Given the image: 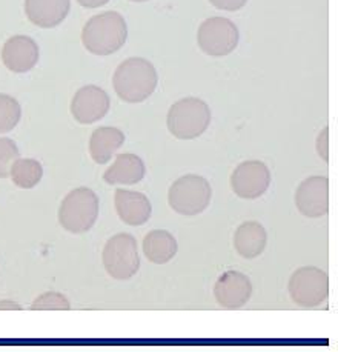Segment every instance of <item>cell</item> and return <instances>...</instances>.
Returning <instances> with one entry per match:
<instances>
[{
    "instance_id": "6da1fadb",
    "label": "cell",
    "mask_w": 338,
    "mask_h": 352,
    "mask_svg": "<svg viewBox=\"0 0 338 352\" xmlns=\"http://www.w3.org/2000/svg\"><path fill=\"white\" fill-rule=\"evenodd\" d=\"M157 69L142 57L126 58L117 67L113 77L115 94L126 103L145 102L157 88Z\"/></svg>"
},
{
    "instance_id": "7a4b0ae2",
    "label": "cell",
    "mask_w": 338,
    "mask_h": 352,
    "mask_svg": "<svg viewBox=\"0 0 338 352\" xmlns=\"http://www.w3.org/2000/svg\"><path fill=\"white\" fill-rule=\"evenodd\" d=\"M128 38L125 19L115 11L93 16L82 30L83 47L94 56H111L117 53Z\"/></svg>"
},
{
    "instance_id": "3957f363",
    "label": "cell",
    "mask_w": 338,
    "mask_h": 352,
    "mask_svg": "<svg viewBox=\"0 0 338 352\" xmlns=\"http://www.w3.org/2000/svg\"><path fill=\"white\" fill-rule=\"evenodd\" d=\"M211 123V109L201 99L186 97L169 108L166 125L180 140H192L203 134Z\"/></svg>"
},
{
    "instance_id": "277c9868",
    "label": "cell",
    "mask_w": 338,
    "mask_h": 352,
    "mask_svg": "<svg viewBox=\"0 0 338 352\" xmlns=\"http://www.w3.org/2000/svg\"><path fill=\"white\" fill-rule=\"evenodd\" d=\"M99 217V197L87 186L76 188L63 199L58 210V223L73 234H83Z\"/></svg>"
},
{
    "instance_id": "5b68a950",
    "label": "cell",
    "mask_w": 338,
    "mask_h": 352,
    "mask_svg": "<svg viewBox=\"0 0 338 352\" xmlns=\"http://www.w3.org/2000/svg\"><path fill=\"white\" fill-rule=\"evenodd\" d=\"M210 182L197 174H186L177 179L168 191V204L181 216H197L211 204Z\"/></svg>"
},
{
    "instance_id": "8992f818",
    "label": "cell",
    "mask_w": 338,
    "mask_h": 352,
    "mask_svg": "<svg viewBox=\"0 0 338 352\" xmlns=\"http://www.w3.org/2000/svg\"><path fill=\"white\" fill-rule=\"evenodd\" d=\"M103 266L115 280L133 278L140 270L137 242L131 234H117L106 242L102 254Z\"/></svg>"
},
{
    "instance_id": "52a82bcc",
    "label": "cell",
    "mask_w": 338,
    "mask_h": 352,
    "mask_svg": "<svg viewBox=\"0 0 338 352\" xmlns=\"http://www.w3.org/2000/svg\"><path fill=\"white\" fill-rule=\"evenodd\" d=\"M289 296L302 308H315L326 302L329 296L328 274L315 266H303L289 278Z\"/></svg>"
},
{
    "instance_id": "ba28073f",
    "label": "cell",
    "mask_w": 338,
    "mask_h": 352,
    "mask_svg": "<svg viewBox=\"0 0 338 352\" xmlns=\"http://www.w3.org/2000/svg\"><path fill=\"white\" fill-rule=\"evenodd\" d=\"M240 32L236 23L226 17H210L200 25L197 42L205 54L223 57L237 48Z\"/></svg>"
},
{
    "instance_id": "9c48e42d",
    "label": "cell",
    "mask_w": 338,
    "mask_h": 352,
    "mask_svg": "<svg viewBox=\"0 0 338 352\" xmlns=\"http://www.w3.org/2000/svg\"><path fill=\"white\" fill-rule=\"evenodd\" d=\"M271 185L269 168L260 160L242 162L231 175V188L240 199L262 197Z\"/></svg>"
},
{
    "instance_id": "30bf717a",
    "label": "cell",
    "mask_w": 338,
    "mask_h": 352,
    "mask_svg": "<svg viewBox=\"0 0 338 352\" xmlns=\"http://www.w3.org/2000/svg\"><path fill=\"white\" fill-rule=\"evenodd\" d=\"M295 205L304 217L318 219L329 212V179L312 175L303 180L295 192Z\"/></svg>"
},
{
    "instance_id": "8fae6325",
    "label": "cell",
    "mask_w": 338,
    "mask_h": 352,
    "mask_svg": "<svg viewBox=\"0 0 338 352\" xmlns=\"http://www.w3.org/2000/svg\"><path fill=\"white\" fill-rule=\"evenodd\" d=\"M111 108L108 93L95 85H87L74 94L71 100V114L82 125H91L102 120Z\"/></svg>"
},
{
    "instance_id": "7c38bea8",
    "label": "cell",
    "mask_w": 338,
    "mask_h": 352,
    "mask_svg": "<svg viewBox=\"0 0 338 352\" xmlns=\"http://www.w3.org/2000/svg\"><path fill=\"white\" fill-rule=\"evenodd\" d=\"M252 296V283L245 274L227 271L218 277L214 286V297L225 309H238L249 302Z\"/></svg>"
},
{
    "instance_id": "4fadbf2b",
    "label": "cell",
    "mask_w": 338,
    "mask_h": 352,
    "mask_svg": "<svg viewBox=\"0 0 338 352\" xmlns=\"http://www.w3.org/2000/svg\"><path fill=\"white\" fill-rule=\"evenodd\" d=\"M2 62L12 73H28L38 62V47L28 36H12L2 48Z\"/></svg>"
},
{
    "instance_id": "5bb4252c",
    "label": "cell",
    "mask_w": 338,
    "mask_h": 352,
    "mask_svg": "<svg viewBox=\"0 0 338 352\" xmlns=\"http://www.w3.org/2000/svg\"><path fill=\"white\" fill-rule=\"evenodd\" d=\"M114 205L120 220L129 226L145 225L153 214L151 201L145 194L137 191L117 190Z\"/></svg>"
},
{
    "instance_id": "9a60e30c",
    "label": "cell",
    "mask_w": 338,
    "mask_h": 352,
    "mask_svg": "<svg viewBox=\"0 0 338 352\" xmlns=\"http://www.w3.org/2000/svg\"><path fill=\"white\" fill-rule=\"evenodd\" d=\"M71 0H25V14L38 28H54L67 19Z\"/></svg>"
},
{
    "instance_id": "2e32d148",
    "label": "cell",
    "mask_w": 338,
    "mask_h": 352,
    "mask_svg": "<svg viewBox=\"0 0 338 352\" xmlns=\"http://www.w3.org/2000/svg\"><path fill=\"white\" fill-rule=\"evenodd\" d=\"M145 174L146 166L139 155L126 153L117 155L113 165L103 174V180L108 185H135L143 180Z\"/></svg>"
},
{
    "instance_id": "e0dca14e",
    "label": "cell",
    "mask_w": 338,
    "mask_h": 352,
    "mask_svg": "<svg viewBox=\"0 0 338 352\" xmlns=\"http://www.w3.org/2000/svg\"><path fill=\"white\" fill-rule=\"evenodd\" d=\"M268 234L258 221H245L234 236V248L243 258H256L264 251Z\"/></svg>"
},
{
    "instance_id": "ac0fdd59",
    "label": "cell",
    "mask_w": 338,
    "mask_h": 352,
    "mask_svg": "<svg viewBox=\"0 0 338 352\" xmlns=\"http://www.w3.org/2000/svg\"><path fill=\"white\" fill-rule=\"evenodd\" d=\"M123 142H125V134L122 129L114 126L97 128L89 139L91 157L99 165H105L123 145Z\"/></svg>"
},
{
    "instance_id": "d6986e66",
    "label": "cell",
    "mask_w": 338,
    "mask_h": 352,
    "mask_svg": "<svg viewBox=\"0 0 338 352\" xmlns=\"http://www.w3.org/2000/svg\"><path fill=\"white\" fill-rule=\"evenodd\" d=\"M177 240L171 232L155 230L143 239V254L151 263L165 265L177 254Z\"/></svg>"
},
{
    "instance_id": "ffe728a7",
    "label": "cell",
    "mask_w": 338,
    "mask_h": 352,
    "mask_svg": "<svg viewBox=\"0 0 338 352\" xmlns=\"http://www.w3.org/2000/svg\"><path fill=\"white\" fill-rule=\"evenodd\" d=\"M10 177L12 184L22 188V190H31L43 177V168L41 162L34 159H21L19 157L12 163Z\"/></svg>"
},
{
    "instance_id": "44dd1931",
    "label": "cell",
    "mask_w": 338,
    "mask_h": 352,
    "mask_svg": "<svg viewBox=\"0 0 338 352\" xmlns=\"http://www.w3.org/2000/svg\"><path fill=\"white\" fill-rule=\"evenodd\" d=\"M22 117V108L14 97L0 94V134L14 129Z\"/></svg>"
},
{
    "instance_id": "7402d4cb",
    "label": "cell",
    "mask_w": 338,
    "mask_h": 352,
    "mask_svg": "<svg viewBox=\"0 0 338 352\" xmlns=\"http://www.w3.org/2000/svg\"><path fill=\"white\" fill-rule=\"evenodd\" d=\"M21 157V151L8 137H0V179L10 177L12 163Z\"/></svg>"
},
{
    "instance_id": "603a6c76",
    "label": "cell",
    "mask_w": 338,
    "mask_h": 352,
    "mask_svg": "<svg viewBox=\"0 0 338 352\" xmlns=\"http://www.w3.org/2000/svg\"><path fill=\"white\" fill-rule=\"evenodd\" d=\"M71 308L69 300L65 297L60 292H45L41 297H37L31 305V309L34 311H45V309H53V311H68Z\"/></svg>"
},
{
    "instance_id": "cb8c5ba5",
    "label": "cell",
    "mask_w": 338,
    "mask_h": 352,
    "mask_svg": "<svg viewBox=\"0 0 338 352\" xmlns=\"http://www.w3.org/2000/svg\"><path fill=\"white\" fill-rule=\"evenodd\" d=\"M317 154L324 162H329V128L324 126L323 131L317 137Z\"/></svg>"
},
{
    "instance_id": "d4e9b609",
    "label": "cell",
    "mask_w": 338,
    "mask_h": 352,
    "mask_svg": "<svg viewBox=\"0 0 338 352\" xmlns=\"http://www.w3.org/2000/svg\"><path fill=\"white\" fill-rule=\"evenodd\" d=\"M212 6H216L217 10L223 11H238L248 3V0H210Z\"/></svg>"
},
{
    "instance_id": "484cf974",
    "label": "cell",
    "mask_w": 338,
    "mask_h": 352,
    "mask_svg": "<svg viewBox=\"0 0 338 352\" xmlns=\"http://www.w3.org/2000/svg\"><path fill=\"white\" fill-rule=\"evenodd\" d=\"M109 0H77V3L84 6V8H99V6L106 5Z\"/></svg>"
},
{
    "instance_id": "4316f807",
    "label": "cell",
    "mask_w": 338,
    "mask_h": 352,
    "mask_svg": "<svg viewBox=\"0 0 338 352\" xmlns=\"http://www.w3.org/2000/svg\"><path fill=\"white\" fill-rule=\"evenodd\" d=\"M0 309H16V311H19L22 308H21V305L11 302V300H2V302H0Z\"/></svg>"
},
{
    "instance_id": "83f0119b",
    "label": "cell",
    "mask_w": 338,
    "mask_h": 352,
    "mask_svg": "<svg viewBox=\"0 0 338 352\" xmlns=\"http://www.w3.org/2000/svg\"><path fill=\"white\" fill-rule=\"evenodd\" d=\"M129 2H135V3H142V2H148V0H129Z\"/></svg>"
}]
</instances>
